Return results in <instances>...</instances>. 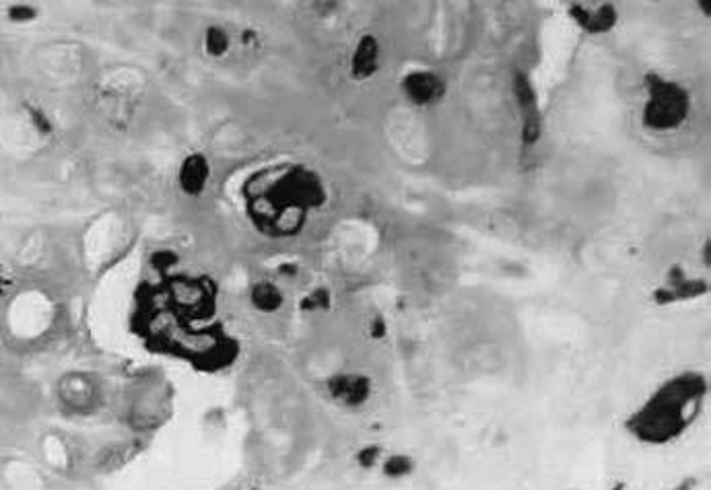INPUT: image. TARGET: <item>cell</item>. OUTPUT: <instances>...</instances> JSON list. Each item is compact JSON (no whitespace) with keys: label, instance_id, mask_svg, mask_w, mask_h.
Returning <instances> with one entry per match:
<instances>
[{"label":"cell","instance_id":"5","mask_svg":"<svg viewBox=\"0 0 711 490\" xmlns=\"http://www.w3.org/2000/svg\"><path fill=\"white\" fill-rule=\"evenodd\" d=\"M402 91L413 106L433 108L445 97V81L433 70H413L404 76Z\"/></svg>","mask_w":711,"mask_h":490},{"label":"cell","instance_id":"7","mask_svg":"<svg viewBox=\"0 0 711 490\" xmlns=\"http://www.w3.org/2000/svg\"><path fill=\"white\" fill-rule=\"evenodd\" d=\"M252 303L256 309H260L262 313H275L283 307L285 297L278 287H275L273 283H260L256 285L252 290Z\"/></svg>","mask_w":711,"mask_h":490},{"label":"cell","instance_id":"8","mask_svg":"<svg viewBox=\"0 0 711 490\" xmlns=\"http://www.w3.org/2000/svg\"><path fill=\"white\" fill-rule=\"evenodd\" d=\"M377 67V44L373 40H363L355 56V70L363 76L371 74Z\"/></svg>","mask_w":711,"mask_h":490},{"label":"cell","instance_id":"1","mask_svg":"<svg viewBox=\"0 0 711 490\" xmlns=\"http://www.w3.org/2000/svg\"><path fill=\"white\" fill-rule=\"evenodd\" d=\"M707 398L710 379L703 371H676L662 379L627 416L625 431L639 445H672L699 423Z\"/></svg>","mask_w":711,"mask_h":490},{"label":"cell","instance_id":"3","mask_svg":"<svg viewBox=\"0 0 711 490\" xmlns=\"http://www.w3.org/2000/svg\"><path fill=\"white\" fill-rule=\"evenodd\" d=\"M643 89L645 97L642 106V122L649 132H676L687 124L693 110V99L681 81L654 72L645 76Z\"/></svg>","mask_w":711,"mask_h":490},{"label":"cell","instance_id":"4","mask_svg":"<svg viewBox=\"0 0 711 490\" xmlns=\"http://www.w3.org/2000/svg\"><path fill=\"white\" fill-rule=\"evenodd\" d=\"M567 13L575 27L588 35H606L619 23V8L613 2H574Z\"/></svg>","mask_w":711,"mask_h":490},{"label":"cell","instance_id":"6","mask_svg":"<svg viewBox=\"0 0 711 490\" xmlns=\"http://www.w3.org/2000/svg\"><path fill=\"white\" fill-rule=\"evenodd\" d=\"M328 392L332 400L346 408H357L371 396V383L365 375H334L328 381Z\"/></svg>","mask_w":711,"mask_h":490},{"label":"cell","instance_id":"2","mask_svg":"<svg viewBox=\"0 0 711 490\" xmlns=\"http://www.w3.org/2000/svg\"><path fill=\"white\" fill-rule=\"evenodd\" d=\"M326 198L316 173L301 165H283L262 173L252 194V212L264 233L287 237L301 231L309 212Z\"/></svg>","mask_w":711,"mask_h":490}]
</instances>
